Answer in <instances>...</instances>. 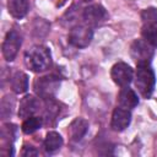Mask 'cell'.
Here are the masks:
<instances>
[{
	"label": "cell",
	"mask_w": 157,
	"mask_h": 157,
	"mask_svg": "<svg viewBox=\"0 0 157 157\" xmlns=\"http://www.w3.org/2000/svg\"><path fill=\"white\" fill-rule=\"evenodd\" d=\"M130 55L136 64L150 63L153 56V47L145 39H135L130 47Z\"/></svg>",
	"instance_id": "277c9868"
},
{
	"label": "cell",
	"mask_w": 157,
	"mask_h": 157,
	"mask_svg": "<svg viewBox=\"0 0 157 157\" xmlns=\"http://www.w3.org/2000/svg\"><path fill=\"white\" fill-rule=\"evenodd\" d=\"M34 92L44 99H50L55 96L60 87V77L55 75H47L38 77L34 81Z\"/></svg>",
	"instance_id": "3957f363"
},
{
	"label": "cell",
	"mask_w": 157,
	"mask_h": 157,
	"mask_svg": "<svg viewBox=\"0 0 157 157\" xmlns=\"http://www.w3.org/2000/svg\"><path fill=\"white\" fill-rule=\"evenodd\" d=\"M59 113V105L55 104L52 98L47 99V105H45V113H44V119H47L48 121L52 119H55L58 117Z\"/></svg>",
	"instance_id": "d6986e66"
},
{
	"label": "cell",
	"mask_w": 157,
	"mask_h": 157,
	"mask_svg": "<svg viewBox=\"0 0 157 157\" xmlns=\"http://www.w3.org/2000/svg\"><path fill=\"white\" fill-rule=\"evenodd\" d=\"M10 83L15 93H23L28 88V76L21 71H17L12 75Z\"/></svg>",
	"instance_id": "9a60e30c"
},
{
	"label": "cell",
	"mask_w": 157,
	"mask_h": 157,
	"mask_svg": "<svg viewBox=\"0 0 157 157\" xmlns=\"http://www.w3.org/2000/svg\"><path fill=\"white\" fill-rule=\"evenodd\" d=\"M92 28L90 26L77 25L69 33V42L76 48H86L92 40Z\"/></svg>",
	"instance_id": "5b68a950"
},
{
	"label": "cell",
	"mask_w": 157,
	"mask_h": 157,
	"mask_svg": "<svg viewBox=\"0 0 157 157\" xmlns=\"http://www.w3.org/2000/svg\"><path fill=\"white\" fill-rule=\"evenodd\" d=\"M130 121H131V113H130V110L119 105V107H117L113 110L110 128L114 131H123V130H125L130 125Z\"/></svg>",
	"instance_id": "9c48e42d"
},
{
	"label": "cell",
	"mask_w": 157,
	"mask_h": 157,
	"mask_svg": "<svg viewBox=\"0 0 157 157\" xmlns=\"http://www.w3.org/2000/svg\"><path fill=\"white\" fill-rule=\"evenodd\" d=\"M82 16H83V20L86 21V23L90 26H99L108 18V13H107L105 9L97 4L85 7Z\"/></svg>",
	"instance_id": "ba28073f"
},
{
	"label": "cell",
	"mask_w": 157,
	"mask_h": 157,
	"mask_svg": "<svg viewBox=\"0 0 157 157\" xmlns=\"http://www.w3.org/2000/svg\"><path fill=\"white\" fill-rule=\"evenodd\" d=\"M21 43L22 40H21V36L18 34V32H16L15 29H11L10 32H7L4 39V43H2V55L5 60L12 61L15 59L21 47Z\"/></svg>",
	"instance_id": "8992f818"
},
{
	"label": "cell",
	"mask_w": 157,
	"mask_h": 157,
	"mask_svg": "<svg viewBox=\"0 0 157 157\" xmlns=\"http://www.w3.org/2000/svg\"><path fill=\"white\" fill-rule=\"evenodd\" d=\"M144 25H157V9L147 7L141 12Z\"/></svg>",
	"instance_id": "ac0fdd59"
},
{
	"label": "cell",
	"mask_w": 157,
	"mask_h": 157,
	"mask_svg": "<svg viewBox=\"0 0 157 157\" xmlns=\"http://www.w3.org/2000/svg\"><path fill=\"white\" fill-rule=\"evenodd\" d=\"M141 34L152 47H157V25H144Z\"/></svg>",
	"instance_id": "2e32d148"
},
{
	"label": "cell",
	"mask_w": 157,
	"mask_h": 157,
	"mask_svg": "<svg viewBox=\"0 0 157 157\" xmlns=\"http://www.w3.org/2000/svg\"><path fill=\"white\" fill-rule=\"evenodd\" d=\"M12 99V97L10 96H6L2 98L1 101V108H0V113H1V117L2 119H6L7 117H10L12 114V108H13V101L10 103V101Z\"/></svg>",
	"instance_id": "ffe728a7"
},
{
	"label": "cell",
	"mask_w": 157,
	"mask_h": 157,
	"mask_svg": "<svg viewBox=\"0 0 157 157\" xmlns=\"http://www.w3.org/2000/svg\"><path fill=\"white\" fill-rule=\"evenodd\" d=\"M26 66L34 72H43L52 65L50 50L44 45H34L25 53Z\"/></svg>",
	"instance_id": "6da1fadb"
},
{
	"label": "cell",
	"mask_w": 157,
	"mask_h": 157,
	"mask_svg": "<svg viewBox=\"0 0 157 157\" xmlns=\"http://www.w3.org/2000/svg\"><path fill=\"white\" fill-rule=\"evenodd\" d=\"M9 13L15 18H22L29 10V0H7Z\"/></svg>",
	"instance_id": "7c38bea8"
},
{
	"label": "cell",
	"mask_w": 157,
	"mask_h": 157,
	"mask_svg": "<svg viewBox=\"0 0 157 157\" xmlns=\"http://www.w3.org/2000/svg\"><path fill=\"white\" fill-rule=\"evenodd\" d=\"M110 76L118 86L125 87L132 81L134 72H132V69L128 64L120 61V63H117L113 65V67L110 70Z\"/></svg>",
	"instance_id": "52a82bcc"
},
{
	"label": "cell",
	"mask_w": 157,
	"mask_h": 157,
	"mask_svg": "<svg viewBox=\"0 0 157 157\" xmlns=\"http://www.w3.org/2000/svg\"><path fill=\"white\" fill-rule=\"evenodd\" d=\"M118 102H119L120 107L126 108V109H131V108H135L139 104V98H137V94L134 92V90L125 86L119 92Z\"/></svg>",
	"instance_id": "8fae6325"
},
{
	"label": "cell",
	"mask_w": 157,
	"mask_h": 157,
	"mask_svg": "<svg viewBox=\"0 0 157 157\" xmlns=\"http://www.w3.org/2000/svg\"><path fill=\"white\" fill-rule=\"evenodd\" d=\"M38 155V151L33 147V146H25L23 147V151H22V156H37Z\"/></svg>",
	"instance_id": "44dd1931"
},
{
	"label": "cell",
	"mask_w": 157,
	"mask_h": 157,
	"mask_svg": "<svg viewBox=\"0 0 157 157\" xmlns=\"http://www.w3.org/2000/svg\"><path fill=\"white\" fill-rule=\"evenodd\" d=\"M40 126H42V118H38V117H33L32 115V117L25 119V121L22 124V131L25 134H33Z\"/></svg>",
	"instance_id": "e0dca14e"
},
{
	"label": "cell",
	"mask_w": 157,
	"mask_h": 157,
	"mask_svg": "<svg viewBox=\"0 0 157 157\" xmlns=\"http://www.w3.org/2000/svg\"><path fill=\"white\" fill-rule=\"evenodd\" d=\"M63 137L59 132L56 131H49L45 135L44 139V150L48 153H53L55 151H58L61 146H63Z\"/></svg>",
	"instance_id": "5bb4252c"
},
{
	"label": "cell",
	"mask_w": 157,
	"mask_h": 157,
	"mask_svg": "<svg viewBox=\"0 0 157 157\" xmlns=\"http://www.w3.org/2000/svg\"><path fill=\"white\" fill-rule=\"evenodd\" d=\"M136 65L137 69L135 76V86L144 98H150L153 93L156 85V76L153 69L151 67L150 63H142Z\"/></svg>",
	"instance_id": "7a4b0ae2"
},
{
	"label": "cell",
	"mask_w": 157,
	"mask_h": 157,
	"mask_svg": "<svg viewBox=\"0 0 157 157\" xmlns=\"http://www.w3.org/2000/svg\"><path fill=\"white\" fill-rule=\"evenodd\" d=\"M83 1H91V0H83Z\"/></svg>",
	"instance_id": "7402d4cb"
},
{
	"label": "cell",
	"mask_w": 157,
	"mask_h": 157,
	"mask_svg": "<svg viewBox=\"0 0 157 157\" xmlns=\"http://www.w3.org/2000/svg\"><path fill=\"white\" fill-rule=\"evenodd\" d=\"M39 108V102L34 96L27 94L25 96L21 102H20V108H18V115L22 119H27L32 117Z\"/></svg>",
	"instance_id": "30bf717a"
},
{
	"label": "cell",
	"mask_w": 157,
	"mask_h": 157,
	"mask_svg": "<svg viewBox=\"0 0 157 157\" xmlns=\"http://www.w3.org/2000/svg\"><path fill=\"white\" fill-rule=\"evenodd\" d=\"M88 130V123L82 118H76L69 126L70 137L72 141H80Z\"/></svg>",
	"instance_id": "4fadbf2b"
}]
</instances>
